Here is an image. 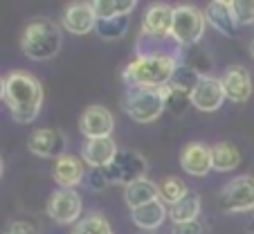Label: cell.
Instances as JSON below:
<instances>
[{
  "label": "cell",
  "mask_w": 254,
  "mask_h": 234,
  "mask_svg": "<svg viewBox=\"0 0 254 234\" xmlns=\"http://www.w3.org/2000/svg\"><path fill=\"white\" fill-rule=\"evenodd\" d=\"M43 86L34 75L25 70H14L5 77V104L14 122L32 124L43 108Z\"/></svg>",
  "instance_id": "6da1fadb"
},
{
  "label": "cell",
  "mask_w": 254,
  "mask_h": 234,
  "mask_svg": "<svg viewBox=\"0 0 254 234\" xmlns=\"http://www.w3.org/2000/svg\"><path fill=\"white\" fill-rule=\"evenodd\" d=\"M178 61L173 54L167 52H151V54H139L135 57L122 72V79L128 88H153V90H162L171 83L173 75H176Z\"/></svg>",
  "instance_id": "7a4b0ae2"
},
{
  "label": "cell",
  "mask_w": 254,
  "mask_h": 234,
  "mask_svg": "<svg viewBox=\"0 0 254 234\" xmlns=\"http://www.w3.org/2000/svg\"><path fill=\"white\" fill-rule=\"evenodd\" d=\"M61 45L63 32L50 18L29 20L20 34V50L32 61H50L61 52Z\"/></svg>",
  "instance_id": "3957f363"
},
{
  "label": "cell",
  "mask_w": 254,
  "mask_h": 234,
  "mask_svg": "<svg viewBox=\"0 0 254 234\" xmlns=\"http://www.w3.org/2000/svg\"><path fill=\"white\" fill-rule=\"evenodd\" d=\"M122 110L133 122H137V124H151V122L162 117L167 106H164L162 90H153V88H128L124 99H122Z\"/></svg>",
  "instance_id": "277c9868"
},
{
  "label": "cell",
  "mask_w": 254,
  "mask_h": 234,
  "mask_svg": "<svg viewBox=\"0 0 254 234\" xmlns=\"http://www.w3.org/2000/svg\"><path fill=\"white\" fill-rule=\"evenodd\" d=\"M205 27H207V18L202 9H198L193 5H178L173 9L171 38L178 43V48L183 50L196 48L200 43V38L205 36Z\"/></svg>",
  "instance_id": "5b68a950"
},
{
  "label": "cell",
  "mask_w": 254,
  "mask_h": 234,
  "mask_svg": "<svg viewBox=\"0 0 254 234\" xmlns=\"http://www.w3.org/2000/svg\"><path fill=\"white\" fill-rule=\"evenodd\" d=\"M146 158L133 149H120L117 158L108 169H104V176L108 185H133V182L146 178Z\"/></svg>",
  "instance_id": "8992f818"
},
{
  "label": "cell",
  "mask_w": 254,
  "mask_h": 234,
  "mask_svg": "<svg viewBox=\"0 0 254 234\" xmlns=\"http://www.w3.org/2000/svg\"><path fill=\"white\" fill-rule=\"evenodd\" d=\"M218 207L227 214L254 212V176H236L223 185L218 194Z\"/></svg>",
  "instance_id": "52a82bcc"
},
{
  "label": "cell",
  "mask_w": 254,
  "mask_h": 234,
  "mask_svg": "<svg viewBox=\"0 0 254 234\" xmlns=\"http://www.w3.org/2000/svg\"><path fill=\"white\" fill-rule=\"evenodd\" d=\"M83 201L77 189H57L45 203V212L57 225H74L81 219Z\"/></svg>",
  "instance_id": "ba28073f"
},
{
  "label": "cell",
  "mask_w": 254,
  "mask_h": 234,
  "mask_svg": "<svg viewBox=\"0 0 254 234\" xmlns=\"http://www.w3.org/2000/svg\"><path fill=\"white\" fill-rule=\"evenodd\" d=\"M115 131V115L101 104H92L79 117V133L86 140L111 138Z\"/></svg>",
  "instance_id": "9c48e42d"
},
{
  "label": "cell",
  "mask_w": 254,
  "mask_h": 234,
  "mask_svg": "<svg viewBox=\"0 0 254 234\" xmlns=\"http://www.w3.org/2000/svg\"><path fill=\"white\" fill-rule=\"evenodd\" d=\"M225 101V90L218 77L202 75L198 77L196 86L191 90V106H196L202 113H216Z\"/></svg>",
  "instance_id": "30bf717a"
},
{
  "label": "cell",
  "mask_w": 254,
  "mask_h": 234,
  "mask_svg": "<svg viewBox=\"0 0 254 234\" xmlns=\"http://www.w3.org/2000/svg\"><path fill=\"white\" fill-rule=\"evenodd\" d=\"M120 147L113 138H101V140H86L81 147V160L86 167L90 169H108L113 160L117 158Z\"/></svg>",
  "instance_id": "8fae6325"
},
{
  "label": "cell",
  "mask_w": 254,
  "mask_h": 234,
  "mask_svg": "<svg viewBox=\"0 0 254 234\" xmlns=\"http://www.w3.org/2000/svg\"><path fill=\"white\" fill-rule=\"evenodd\" d=\"M61 25L74 36H86L97 29V16L92 2H72L61 16Z\"/></svg>",
  "instance_id": "7c38bea8"
},
{
  "label": "cell",
  "mask_w": 254,
  "mask_h": 234,
  "mask_svg": "<svg viewBox=\"0 0 254 234\" xmlns=\"http://www.w3.org/2000/svg\"><path fill=\"white\" fill-rule=\"evenodd\" d=\"M225 99L234 104H245L252 97V75L243 66H230L221 77Z\"/></svg>",
  "instance_id": "4fadbf2b"
},
{
  "label": "cell",
  "mask_w": 254,
  "mask_h": 234,
  "mask_svg": "<svg viewBox=\"0 0 254 234\" xmlns=\"http://www.w3.org/2000/svg\"><path fill=\"white\" fill-rule=\"evenodd\" d=\"M29 153L39 158H61L65 151V138L57 129H36L27 140Z\"/></svg>",
  "instance_id": "5bb4252c"
},
{
  "label": "cell",
  "mask_w": 254,
  "mask_h": 234,
  "mask_svg": "<svg viewBox=\"0 0 254 234\" xmlns=\"http://www.w3.org/2000/svg\"><path fill=\"white\" fill-rule=\"evenodd\" d=\"M86 164L83 160H79L77 156H70V153H63L61 158L54 160L52 167V178L61 189H74L77 185H81L86 180Z\"/></svg>",
  "instance_id": "9a60e30c"
},
{
  "label": "cell",
  "mask_w": 254,
  "mask_h": 234,
  "mask_svg": "<svg viewBox=\"0 0 254 234\" xmlns=\"http://www.w3.org/2000/svg\"><path fill=\"white\" fill-rule=\"evenodd\" d=\"M180 167L189 176L202 178L211 171V147L205 142H189L180 151Z\"/></svg>",
  "instance_id": "2e32d148"
},
{
  "label": "cell",
  "mask_w": 254,
  "mask_h": 234,
  "mask_svg": "<svg viewBox=\"0 0 254 234\" xmlns=\"http://www.w3.org/2000/svg\"><path fill=\"white\" fill-rule=\"evenodd\" d=\"M173 9L176 7L167 5V2H155L146 9L142 20V34L153 38H167L171 36L173 27Z\"/></svg>",
  "instance_id": "e0dca14e"
},
{
  "label": "cell",
  "mask_w": 254,
  "mask_h": 234,
  "mask_svg": "<svg viewBox=\"0 0 254 234\" xmlns=\"http://www.w3.org/2000/svg\"><path fill=\"white\" fill-rule=\"evenodd\" d=\"M205 18H207V25H211L223 36H234L236 29H239L230 0H211L205 9Z\"/></svg>",
  "instance_id": "ac0fdd59"
},
{
  "label": "cell",
  "mask_w": 254,
  "mask_h": 234,
  "mask_svg": "<svg viewBox=\"0 0 254 234\" xmlns=\"http://www.w3.org/2000/svg\"><path fill=\"white\" fill-rule=\"evenodd\" d=\"M169 219V207L162 201H153L146 203V205L137 207V210H130V221L135 223V228L142 230V232H153L158 230L164 221Z\"/></svg>",
  "instance_id": "d6986e66"
},
{
  "label": "cell",
  "mask_w": 254,
  "mask_h": 234,
  "mask_svg": "<svg viewBox=\"0 0 254 234\" xmlns=\"http://www.w3.org/2000/svg\"><path fill=\"white\" fill-rule=\"evenodd\" d=\"M158 198H160V189L149 178H142V180L124 187V203L130 210H137V207L146 205V203H153V201H158Z\"/></svg>",
  "instance_id": "ffe728a7"
},
{
  "label": "cell",
  "mask_w": 254,
  "mask_h": 234,
  "mask_svg": "<svg viewBox=\"0 0 254 234\" xmlns=\"http://www.w3.org/2000/svg\"><path fill=\"white\" fill-rule=\"evenodd\" d=\"M241 164V151L232 142H218L211 147V169L218 173L234 171Z\"/></svg>",
  "instance_id": "44dd1931"
},
{
  "label": "cell",
  "mask_w": 254,
  "mask_h": 234,
  "mask_svg": "<svg viewBox=\"0 0 254 234\" xmlns=\"http://www.w3.org/2000/svg\"><path fill=\"white\" fill-rule=\"evenodd\" d=\"M200 210H202V198L198 196V194H193V191H189L180 203L169 207V221H171L173 225L191 223V221H198Z\"/></svg>",
  "instance_id": "7402d4cb"
},
{
  "label": "cell",
  "mask_w": 254,
  "mask_h": 234,
  "mask_svg": "<svg viewBox=\"0 0 254 234\" xmlns=\"http://www.w3.org/2000/svg\"><path fill=\"white\" fill-rule=\"evenodd\" d=\"M135 7H137L135 0H95V2H92V9H95L97 20L128 16Z\"/></svg>",
  "instance_id": "603a6c76"
},
{
  "label": "cell",
  "mask_w": 254,
  "mask_h": 234,
  "mask_svg": "<svg viewBox=\"0 0 254 234\" xmlns=\"http://www.w3.org/2000/svg\"><path fill=\"white\" fill-rule=\"evenodd\" d=\"M72 234H113V228L101 212H90L74 223Z\"/></svg>",
  "instance_id": "cb8c5ba5"
},
{
  "label": "cell",
  "mask_w": 254,
  "mask_h": 234,
  "mask_svg": "<svg viewBox=\"0 0 254 234\" xmlns=\"http://www.w3.org/2000/svg\"><path fill=\"white\" fill-rule=\"evenodd\" d=\"M158 189H160V201L167 207L180 203L189 194V187L185 185V180H180V178H176V176H167L158 185Z\"/></svg>",
  "instance_id": "d4e9b609"
},
{
  "label": "cell",
  "mask_w": 254,
  "mask_h": 234,
  "mask_svg": "<svg viewBox=\"0 0 254 234\" xmlns=\"http://www.w3.org/2000/svg\"><path fill=\"white\" fill-rule=\"evenodd\" d=\"M162 95H164V106H167V110H171L173 115L185 113L187 106L191 104V90L180 88V86H176V83H169L167 88H162Z\"/></svg>",
  "instance_id": "484cf974"
},
{
  "label": "cell",
  "mask_w": 254,
  "mask_h": 234,
  "mask_svg": "<svg viewBox=\"0 0 254 234\" xmlns=\"http://www.w3.org/2000/svg\"><path fill=\"white\" fill-rule=\"evenodd\" d=\"M97 34L104 41H120L128 32V16H120V18H108V20H97Z\"/></svg>",
  "instance_id": "4316f807"
},
{
  "label": "cell",
  "mask_w": 254,
  "mask_h": 234,
  "mask_svg": "<svg viewBox=\"0 0 254 234\" xmlns=\"http://www.w3.org/2000/svg\"><path fill=\"white\" fill-rule=\"evenodd\" d=\"M230 2L239 27L254 25V0H230Z\"/></svg>",
  "instance_id": "83f0119b"
},
{
  "label": "cell",
  "mask_w": 254,
  "mask_h": 234,
  "mask_svg": "<svg viewBox=\"0 0 254 234\" xmlns=\"http://www.w3.org/2000/svg\"><path fill=\"white\" fill-rule=\"evenodd\" d=\"M2 234H41L39 232V225L32 223L27 219H16V221H9L7 228L2 230Z\"/></svg>",
  "instance_id": "f1b7e54d"
},
{
  "label": "cell",
  "mask_w": 254,
  "mask_h": 234,
  "mask_svg": "<svg viewBox=\"0 0 254 234\" xmlns=\"http://www.w3.org/2000/svg\"><path fill=\"white\" fill-rule=\"evenodd\" d=\"M171 234H209L205 223L200 221H191V223H180V225H173Z\"/></svg>",
  "instance_id": "f546056e"
},
{
  "label": "cell",
  "mask_w": 254,
  "mask_h": 234,
  "mask_svg": "<svg viewBox=\"0 0 254 234\" xmlns=\"http://www.w3.org/2000/svg\"><path fill=\"white\" fill-rule=\"evenodd\" d=\"M88 185H90V189L99 191L108 185V180H106V176H104L101 169H90V171H88Z\"/></svg>",
  "instance_id": "4dcf8cb0"
},
{
  "label": "cell",
  "mask_w": 254,
  "mask_h": 234,
  "mask_svg": "<svg viewBox=\"0 0 254 234\" xmlns=\"http://www.w3.org/2000/svg\"><path fill=\"white\" fill-rule=\"evenodd\" d=\"M0 99H5V79H0Z\"/></svg>",
  "instance_id": "1f68e13d"
},
{
  "label": "cell",
  "mask_w": 254,
  "mask_h": 234,
  "mask_svg": "<svg viewBox=\"0 0 254 234\" xmlns=\"http://www.w3.org/2000/svg\"><path fill=\"white\" fill-rule=\"evenodd\" d=\"M250 57H252V61H254V38L250 41Z\"/></svg>",
  "instance_id": "d6a6232c"
},
{
  "label": "cell",
  "mask_w": 254,
  "mask_h": 234,
  "mask_svg": "<svg viewBox=\"0 0 254 234\" xmlns=\"http://www.w3.org/2000/svg\"><path fill=\"white\" fill-rule=\"evenodd\" d=\"M0 176H2V160H0Z\"/></svg>",
  "instance_id": "836d02e7"
},
{
  "label": "cell",
  "mask_w": 254,
  "mask_h": 234,
  "mask_svg": "<svg viewBox=\"0 0 254 234\" xmlns=\"http://www.w3.org/2000/svg\"><path fill=\"white\" fill-rule=\"evenodd\" d=\"M142 234H153V232H142Z\"/></svg>",
  "instance_id": "e575fe53"
}]
</instances>
